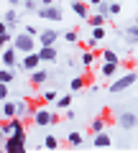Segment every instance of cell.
<instances>
[{
	"instance_id": "1",
	"label": "cell",
	"mask_w": 138,
	"mask_h": 153,
	"mask_svg": "<svg viewBox=\"0 0 138 153\" xmlns=\"http://www.w3.org/2000/svg\"><path fill=\"white\" fill-rule=\"evenodd\" d=\"M13 46H16L18 51H23V54H31V51H39V41L31 36V33H18L16 38H13Z\"/></svg>"
},
{
	"instance_id": "2",
	"label": "cell",
	"mask_w": 138,
	"mask_h": 153,
	"mask_svg": "<svg viewBox=\"0 0 138 153\" xmlns=\"http://www.w3.org/2000/svg\"><path fill=\"white\" fill-rule=\"evenodd\" d=\"M3 151L5 153H26V138H18V135H8L3 138Z\"/></svg>"
},
{
	"instance_id": "3",
	"label": "cell",
	"mask_w": 138,
	"mask_h": 153,
	"mask_svg": "<svg viewBox=\"0 0 138 153\" xmlns=\"http://www.w3.org/2000/svg\"><path fill=\"white\" fill-rule=\"evenodd\" d=\"M33 123L39 128H46V125H54L59 117H56L54 112H49V107H36V112H33V117H31Z\"/></svg>"
},
{
	"instance_id": "4",
	"label": "cell",
	"mask_w": 138,
	"mask_h": 153,
	"mask_svg": "<svg viewBox=\"0 0 138 153\" xmlns=\"http://www.w3.org/2000/svg\"><path fill=\"white\" fill-rule=\"evenodd\" d=\"M136 79H138L136 71H128V74H123L120 79H115V82L110 84V92H123V89H128L131 84H136Z\"/></svg>"
},
{
	"instance_id": "5",
	"label": "cell",
	"mask_w": 138,
	"mask_h": 153,
	"mask_svg": "<svg viewBox=\"0 0 138 153\" xmlns=\"http://www.w3.org/2000/svg\"><path fill=\"white\" fill-rule=\"evenodd\" d=\"M39 16L46 18V21H56V23H59L61 18H64V10H61L59 5H41L39 8Z\"/></svg>"
},
{
	"instance_id": "6",
	"label": "cell",
	"mask_w": 138,
	"mask_h": 153,
	"mask_svg": "<svg viewBox=\"0 0 138 153\" xmlns=\"http://www.w3.org/2000/svg\"><path fill=\"white\" fill-rule=\"evenodd\" d=\"M41 64H44V61H41L39 51H31V54H26V56H23V64H21V66H23L26 71H36Z\"/></svg>"
},
{
	"instance_id": "7",
	"label": "cell",
	"mask_w": 138,
	"mask_h": 153,
	"mask_svg": "<svg viewBox=\"0 0 138 153\" xmlns=\"http://www.w3.org/2000/svg\"><path fill=\"white\" fill-rule=\"evenodd\" d=\"M56 38H59V31L56 28H44L39 33V46H54Z\"/></svg>"
},
{
	"instance_id": "8",
	"label": "cell",
	"mask_w": 138,
	"mask_h": 153,
	"mask_svg": "<svg viewBox=\"0 0 138 153\" xmlns=\"http://www.w3.org/2000/svg\"><path fill=\"white\" fill-rule=\"evenodd\" d=\"M13 117H18V102L3 100V120H13Z\"/></svg>"
},
{
	"instance_id": "9",
	"label": "cell",
	"mask_w": 138,
	"mask_h": 153,
	"mask_svg": "<svg viewBox=\"0 0 138 153\" xmlns=\"http://www.w3.org/2000/svg\"><path fill=\"white\" fill-rule=\"evenodd\" d=\"M118 123H120V128L131 130V128H136V125H138V117H136L133 112H123V115H118Z\"/></svg>"
},
{
	"instance_id": "10",
	"label": "cell",
	"mask_w": 138,
	"mask_h": 153,
	"mask_svg": "<svg viewBox=\"0 0 138 153\" xmlns=\"http://www.w3.org/2000/svg\"><path fill=\"white\" fill-rule=\"evenodd\" d=\"M16 46H8L5 51H3V66H16L18 64V56H16Z\"/></svg>"
},
{
	"instance_id": "11",
	"label": "cell",
	"mask_w": 138,
	"mask_h": 153,
	"mask_svg": "<svg viewBox=\"0 0 138 153\" xmlns=\"http://www.w3.org/2000/svg\"><path fill=\"white\" fill-rule=\"evenodd\" d=\"M39 56L41 61H56V49L54 46H39Z\"/></svg>"
},
{
	"instance_id": "12",
	"label": "cell",
	"mask_w": 138,
	"mask_h": 153,
	"mask_svg": "<svg viewBox=\"0 0 138 153\" xmlns=\"http://www.w3.org/2000/svg\"><path fill=\"white\" fill-rule=\"evenodd\" d=\"M46 79H49V71H46V69H36V71H31V84H36V87H39V84H44Z\"/></svg>"
},
{
	"instance_id": "13",
	"label": "cell",
	"mask_w": 138,
	"mask_h": 153,
	"mask_svg": "<svg viewBox=\"0 0 138 153\" xmlns=\"http://www.w3.org/2000/svg\"><path fill=\"white\" fill-rule=\"evenodd\" d=\"M92 143H95L97 148H105V146H110V143H113V138H110V133L102 130V133H97V135L92 138Z\"/></svg>"
},
{
	"instance_id": "14",
	"label": "cell",
	"mask_w": 138,
	"mask_h": 153,
	"mask_svg": "<svg viewBox=\"0 0 138 153\" xmlns=\"http://www.w3.org/2000/svg\"><path fill=\"white\" fill-rule=\"evenodd\" d=\"M72 10L77 13L79 18H90V10H87V3H84V0H74V3H72Z\"/></svg>"
},
{
	"instance_id": "15",
	"label": "cell",
	"mask_w": 138,
	"mask_h": 153,
	"mask_svg": "<svg viewBox=\"0 0 138 153\" xmlns=\"http://www.w3.org/2000/svg\"><path fill=\"white\" fill-rule=\"evenodd\" d=\"M95 61H97V56H95V54H92L90 49H84V54H82V66L92 69V66H95Z\"/></svg>"
},
{
	"instance_id": "16",
	"label": "cell",
	"mask_w": 138,
	"mask_h": 153,
	"mask_svg": "<svg viewBox=\"0 0 138 153\" xmlns=\"http://www.w3.org/2000/svg\"><path fill=\"white\" fill-rule=\"evenodd\" d=\"M102 130H105V117H95L92 125H90V133L97 135V133H102Z\"/></svg>"
},
{
	"instance_id": "17",
	"label": "cell",
	"mask_w": 138,
	"mask_h": 153,
	"mask_svg": "<svg viewBox=\"0 0 138 153\" xmlns=\"http://www.w3.org/2000/svg\"><path fill=\"white\" fill-rule=\"evenodd\" d=\"M16 21H18V13L16 10H13V8H10V10H5V16H3V23H8V26H16Z\"/></svg>"
},
{
	"instance_id": "18",
	"label": "cell",
	"mask_w": 138,
	"mask_h": 153,
	"mask_svg": "<svg viewBox=\"0 0 138 153\" xmlns=\"http://www.w3.org/2000/svg\"><path fill=\"white\" fill-rule=\"evenodd\" d=\"M56 107H61V110H69V107H72V92L56 100Z\"/></svg>"
},
{
	"instance_id": "19",
	"label": "cell",
	"mask_w": 138,
	"mask_h": 153,
	"mask_svg": "<svg viewBox=\"0 0 138 153\" xmlns=\"http://www.w3.org/2000/svg\"><path fill=\"white\" fill-rule=\"evenodd\" d=\"M105 21H107V18H105V16H100V13H95V16L87 18V23H90L92 28H95V26H105Z\"/></svg>"
},
{
	"instance_id": "20",
	"label": "cell",
	"mask_w": 138,
	"mask_h": 153,
	"mask_svg": "<svg viewBox=\"0 0 138 153\" xmlns=\"http://www.w3.org/2000/svg\"><path fill=\"white\" fill-rule=\"evenodd\" d=\"M115 69H118L115 64H107V61H102V66H100V74H102V76H113V74H115Z\"/></svg>"
},
{
	"instance_id": "21",
	"label": "cell",
	"mask_w": 138,
	"mask_h": 153,
	"mask_svg": "<svg viewBox=\"0 0 138 153\" xmlns=\"http://www.w3.org/2000/svg\"><path fill=\"white\" fill-rule=\"evenodd\" d=\"M79 89H84V79L82 76H74L72 82H69V92H79Z\"/></svg>"
},
{
	"instance_id": "22",
	"label": "cell",
	"mask_w": 138,
	"mask_h": 153,
	"mask_svg": "<svg viewBox=\"0 0 138 153\" xmlns=\"http://www.w3.org/2000/svg\"><path fill=\"white\" fill-rule=\"evenodd\" d=\"M102 61H107V64H120V59H118V54L115 51H102Z\"/></svg>"
},
{
	"instance_id": "23",
	"label": "cell",
	"mask_w": 138,
	"mask_h": 153,
	"mask_svg": "<svg viewBox=\"0 0 138 153\" xmlns=\"http://www.w3.org/2000/svg\"><path fill=\"white\" fill-rule=\"evenodd\" d=\"M39 5H41V0H23V8L28 13H39Z\"/></svg>"
},
{
	"instance_id": "24",
	"label": "cell",
	"mask_w": 138,
	"mask_h": 153,
	"mask_svg": "<svg viewBox=\"0 0 138 153\" xmlns=\"http://www.w3.org/2000/svg\"><path fill=\"white\" fill-rule=\"evenodd\" d=\"M97 13L105 16V18H110V0H102V3L97 5Z\"/></svg>"
},
{
	"instance_id": "25",
	"label": "cell",
	"mask_w": 138,
	"mask_h": 153,
	"mask_svg": "<svg viewBox=\"0 0 138 153\" xmlns=\"http://www.w3.org/2000/svg\"><path fill=\"white\" fill-rule=\"evenodd\" d=\"M0 82H3V84H10V82H13V71L8 69V66L0 71Z\"/></svg>"
},
{
	"instance_id": "26",
	"label": "cell",
	"mask_w": 138,
	"mask_h": 153,
	"mask_svg": "<svg viewBox=\"0 0 138 153\" xmlns=\"http://www.w3.org/2000/svg\"><path fill=\"white\" fill-rule=\"evenodd\" d=\"M56 146H59V140H56L54 135H46L44 138V148H49V151H51V148H56Z\"/></svg>"
},
{
	"instance_id": "27",
	"label": "cell",
	"mask_w": 138,
	"mask_h": 153,
	"mask_svg": "<svg viewBox=\"0 0 138 153\" xmlns=\"http://www.w3.org/2000/svg\"><path fill=\"white\" fill-rule=\"evenodd\" d=\"M77 38H79V36H77V31H74V28L64 33V41H66V44H77Z\"/></svg>"
},
{
	"instance_id": "28",
	"label": "cell",
	"mask_w": 138,
	"mask_h": 153,
	"mask_svg": "<svg viewBox=\"0 0 138 153\" xmlns=\"http://www.w3.org/2000/svg\"><path fill=\"white\" fill-rule=\"evenodd\" d=\"M125 38H138V23H136V26H128V28H125Z\"/></svg>"
},
{
	"instance_id": "29",
	"label": "cell",
	"mask_w": 138,
	"mask_h": 153,
	"mask_svg": "<svg viewBox=\"0 0 138 153\" xmlns=\"http://www.w3.org/2000/svg\"><path fill=\"white\" fill-rule=\"evenodd\" d=\"M66 140L72 143V146H79V143H82V135H79V133H69V138H66Z\"/></svg>"
},
{
	"instance_id": "30",
	"label": "cell",
	"mask_w": 138,
	"mask_h": 153,
	"mask_svg": "<svg viewBox=\"0 0 138 153\" xmlns=\"http://www.w3.org/2000/svg\"><path fill=\"white\" fill-rule=\"evenodd\" d=\"M54 100H59L56 92H54V89H46V92H44V102H54Z\"/></svg>"
},
{
	"instance_id": "31",
	"label": "cell",
	"mask_w": 138,
	"mask_h": 153,
	"mask_svg": "<svg viewBox=\"0 0 138 153\" xmlns=\"http://www.w3.org/2000/svg\"><path fill=\"white\" fill-rule=\"evenodd\" d=\"M92 36H95V38L100 41V38L105 36V28H102V26H95V28H92Z\"/></svg>"
},
{
	"instance_id": "32",
	"label": "cell",
	"mask_w": 138,
	"mask_h": 153,
	"mask_svg": "<svg viewBox=\"0 0 138 153\" xmlns=\"http://www.w3.org/2000/svg\"><path fill=\"white\" fill-rule=\"evenodd\" d=\"M118 13H120V3L110 0V16H118Z\"/></svg>"
},
{
	"instance_id": "33",
	"label": "cell",
	"mask_w": 138,
	"mask_h": 153,
	"mask_svg": "<svg viewBox=\"0 0 138 153\" xmlns=\"http://www.w3.org/2000/svg\"><path fill=\"white\" fill-rule=\"evenodd\" d=\"M97 44H100V41H97V38L92 36V38H90V41H87V44H84V46H87L90 51H95V49H97Z\"/></svg>"
},
{
	"instance_id": "34",
	"label": "cell",
	"mask_w": 138,
	"mask_h": 153,
	"mask_svg": "<svg viewBox=\"0 0 138 153\" xmlns=\"http://www.w3.org/2000/svg\"><path fill=\"white\" fill-rule=\"evenodd\" d=\"M0 97L8 100V84H3V82H0Z\"/></svg>"
},
{
	"instance_id": "35",
	"label": "cell",
	"mask_w": 138,
	"mask_h": 153,
	"mask_svg": "<svg viewBox=\"0 0 138 153\" xmlns=\"http://www.w3.org/2000/svg\"><path fill=\"white\" fill-rule=\"evenodd\" d=\"M26 33H31V36H36L39 31H36V26H26Z\"/></svg>"
},
{
	"instance_id": "36",
	"label": "cell",
	"mask_w": 138,
	"mask_h": 153,
	"mask_svg": "<svg viewBox=\"0 0 138 153\" xmlns=\"http://www.w3.org/2000/svg\"><path fill=\"white\" fill-rule=\"evenodd\" d=\"M41 5H54V0H41Z\"/></svg>"
},
{
	"instance_id": "37",
	"label": "cell",
	"mask_w": 138,
	"mask_h": 153,
	"mask_svg": "<svg viewBox=\"0 0 138 153\" xmlns=\"http://www.w3.org/2000/svg\"><path fill=\"white\" fill-rule=\"evenodd\" d=\"M10 5H23V0H10Z\"/></svg>"
},
{
	"instance_id": "38",
	"label": "cell",
	"mask_w": 138,
	"mask_h": 153,
	"mask_svg": "<svg viewBox=\"0 0 138 153\" xmlns=\"http://www.w3.org/2000/svg\"><path fill=\"white\" fill-rule=\"evenodd\" d=\"M100 3H102V0H90V5H100Z\"/></svg>"
},
{
	"instance_id": "39",
	"label": "cell",
	"mask_w": 138,
	"mask_h": 153,
	"mask_svg": "<svg viewBox=\"0 0 138 153\" xmlns=\"http://www.w3.org/2000/svg\"><path fill=\"white\" fill-rule=\"evenodd\" d=\"M136 23H138V18H136Z\"/></svg>"
}]
</instances>
